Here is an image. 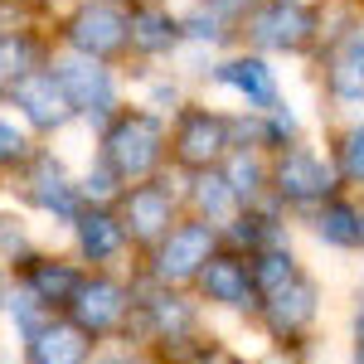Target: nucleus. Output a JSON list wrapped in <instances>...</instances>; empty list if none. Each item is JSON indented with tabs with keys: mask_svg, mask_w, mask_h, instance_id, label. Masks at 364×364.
<instances>
[{
	"mask_svg": "<svg viewBox=\"0 0 364 364\" xmlns=\"http://www.w3.org/2000/svg\"><path fill=\"white\" fill-rule=\"evenodd\" d=\"M92 161L107 166L127 185H146L170 170V117L151 112L141 102H127L122 112L92 136Z\"/></svg>",
	"mask_w": 364,
	"mask_h": 364,
	"instance_id": "2",
	"label": "nucleus"
},
{
	"mask_svg": "<svg viewBox=\"0 0 364 364\" xmlns=\"http://www.w3.org/2000/svg\"><path fill=\"white\" fill-rule=\"evenodd\" d=\"M117 219H122V228H127V238H132L136 257H141V252H151L170 228L185 219V190H180V175L166 170V175L146 180V185H127L122 199H117Z\"/></svg>",
	"mask_w": 364,
	"mask_h": 364,
	"instance_id": "13",
	"label": "nucleus"
},
{
	"mask_svg": "<svg viewBox=\"0 0 364 364\" xmlns=\"http://www.w3.org/2000/svg\"><path fill=\"white\" fill-rule=\"evenodd\" d=\"M34 151H39V141H34L25 127L15 122V117L0 107V180H10V175L25 166Z\"/></svg>",
	"mask_w": 364,
	"mask_h": 364,
	"instance_id": "31",
	"label": "nucleus"
},
{
	"mask_svg": "<svg viewBox=\"0 0 364 364\" xmlns=\"http://www.w3.org/2000/svg\"><path fill=\"white\" fill-rule=\"evenodd\" d=\"M180 190H185V214H195L204 224L224 228L233 224V214H238V199L228 190L224 170H199V175H180Z\"/></svg>",
	"mask_w": 364,
	"mask_h": 364,
	"instance_id": "24",
	"label": "nucleus"
},
{
	"mask_svg": "<svg viewBox=\"0 0 364 364\" xmlns=\"http://www.w3.org/2000/svg\"><path fill=\"white\" fill-rule=\"evenodd\" d=\"M39 248H44V243H39V233H34V224H29V214L0 204V267L15 272L29 252H39Z\"/></svg>",
	"mask_w": 364,
	"mask_h": 364,
	"instance_id": "30",
	"label": "nucleus"
},
{
	"mask_svg": "<svg viewBox=\"0 0 364 364\" xmlns=\"http://www.w3.org/2000/svg\"><path fill=\"white\" fill-rule=\"evenodd\" d=\"M350 10H355V15H364V0H350Z\"/></svg>",
	"mask_w": 364,
	"mask_h": 364,
	"instance_id": "39",
	"label": "nucleus"
},
{
	"mask_svg": "<svg viewBox=\"0 0 364 364\" xmlns=\"http://www.w3.org/2000/svg\"><path fill=\"white\" fill-rule=\"evenodd\" d=\"M248 272H252V287H257V296L267 301V296H277L282 287H291V282L311 272V262L301 257L296 248V238H287V243H272V248L252 252L248 257Z\"/></svg>",
	"mask_w": 364,
	"mask_h": 364,
	"instance_id": "25",
	"label": "nucleus"
},
{
	"mask_svg": "<svg viewBox=\"0 0 364 364\" xmlns=\"http://www.w3.org/2000/svg\"><path fill=\"white\" fill-rule=\"evenodd\" d=\"M78 190H83V204H97V209H117V199H122V180H117L107 166L87 161V170H78Z\"/></svg>",
	"mask_w": 364,
	"mask_h": 364,
	"instance_id": "32",
	"label": "nucleus"
},
{
	"mask_svg": "<svg viewBox=\"0 0 364 364\" xmlns=\"http://www.w3.org/2000/svg\"><path fill=\"white\" fill-rule=\"evenodd\" d=\"M44 321H54V311L49 306H39V296H29L20 282L10 277V287H5V301H0V326L10 331V340L15 345H25Z\"/></svg>",
	"mask_w": 364,
	"mask_h": 364,
	"instance_id": "29",
	"label": "nucleus"
},
{
	"mask_svg": "<svg viewBox=\"0 0 364 364\" xmlns=\"http://www.w3.org/2000/svg\"><path fill=\"white\" fill-rule=\"evenodd\" d=\"M185 54V25L180 10H170L166 0H132V44L127 63L136 68H161Z\"/></svg>",
	"mask_w": 364,
	"mask_h": 364,
	"instance_id": "19",
	"label": "nucleus"
},
{
	"mask_svg": "<svg viewBox=\"0 0 364 364\" xmlns=\"http://www.w3.org/2000/svg\"><path fill=\"white\" fill-rule=\"evenodd\" d=\"M209 87H219L228 97H238V112H272L287 102V87L272 58L252 54V49H228L204 68Z\"/></svg>",
	"mask_w": 364,
	"mask_h": 364,
	"instance_id": "14",
	"label": "nucleus"
},
{
	"mask_svg": "<svg viewBox=\"0 0 364 364\" xmlns=\"http://www.w3.org/2000/svg\"><path fill=\"white\" fill-rule=\"evenodd\" d=\"M92 355H97V345L68 316L44 321L25 345H15V364H87Z\"/></svg>",
	"mask_w": 364,
	"mask_h": 364,
	"instance_id": "21",
	"label": "nucleus"
},
{
	"mask_svg": "<svg viewBox=\"0 0 364 364\" xmlns=\"http://www.w3.org/2000/svg\"><path fill=\"white\" fill-rule=\"evenodd\" d=\"M97 350L102 345H132L136 326V272H87L73 306L63 311Z\"/></svg>",
	"mask_w": 364,
	"mask_h": 364,
	"instance_id": "8",
	"label": "nucleus"
},
{
	"mask_svg": "<svg viewBox=\"0 0 364 364\" xmlns=\"http://www.w3.org/2000/svg\"><path fill=\"white\" fill-rule=\"evenodd\" d=\"M5 190L20 199V209H25V214L44 219V224H54L58 233H68L73 219L87 209L83 190H78V170L68 166L54 146H39L25 166L5 180Z\"/></svg>",
	"mask_w": 364,
	"mask_h": 364,
	"instance_id": "4",
	"label": "nucleus"
},
{
	"mask_svg": "<svg viewBox=\"0 0 364 364\" xmlns=\"http://www.w3.org/2000/svg\"><path fill=\"white\" fill-rule=\"evenodd\" d=\"M199 331H209V311L195 301V291L156 287V282L136 277V326H132V345H141L151 360H161L175 345L195 340Z\"/></svg>",
	"mask_w": 364,
	"mask_h": 364,
	"instance_id": "6",
	"label": "nucleus"
},
{
	"mask_svg": "<svg viewBox=\"0 0 364 364\" xmlns=\"http://www.w3.org/2000/svg\"><path fill=\"white\" fill-rule=\"evenodd\" d=\"M5 287H10V272L0 267V301H5Z\"/></svg>",
	"mask_w": 364,
	"mask_h": 364,
	"instance_id": "38",
	"label": "nucleus"
},
{
	"mask_svg": "<svg viewBox=\"0 0 364 364\" xmlns=\"http://www.w3.org/2000/svg\"><path fill=\"white\" fill-rule=\"evenodd\" d=\"M136 83H141V107H151L161 117H175L190 102V83L180 68H136Z\"/></svg>",
	"mask_w": 364,
	"mask_h": 364,
	"instance_id": "28",
	"label": "nucleus"
},
{
	"mask_svg": "<svg viewBox=\"0 0 364 364\" xmlns=\"http://www.w3.org/2000/svg\"><path fill=\"white\" fill-rule=\"evenodd\" d=\"M316 78H321V97L340 107V112L360 117L364 107V15L350 10V0H331L326 5V39L311 54Z\"/></svg>",
	"mask_w": 364,
	"mask_h": 364,
	"instance_id": "3",
	"label": "nucleus"
},
{
	"mask_svg": "<svg viewBox=\"0 0 364 364\" xmlns=\"http://www.w3.org/2000/svg\"><path fill=\"white\" fill-rule=\"evenodd\" d=\"M326 306H331V291L326 277L311 267L291 287H282L277 296H267L257 316H252V331L262 340V350L282 364H311L321 350V326H326Z\"/></svg>",
	"mask_w": 364,
	"mask_h": 364,
	"instance_id": "1",
	"label": "nucleus"
},
{
	"mask_svg": "<svg viewBox=\"0 0 364 364\" xmlns=\"http://www.w3.org/2000/svg\"><path fill=\"white\" fill-rule=\"evenodd\" d=\"M219 170H224L238 209H252V204H267V199H272V156H267V151H257V146H233Z\"/></svg>",
	"mask_w": 364,
	"mask_h": 364,
	"instance_id": "23",
	"label": "nucleus"
},
{
	"mask_svg": "<svg viewBox=\"0 0 364 364\" xmlns=\"http://www.w3.org/2000/svg\"><path fill=\"white\" fill-rule=\"evenodd\" d=\"M195 291V301L209 311V321L214 316H224V321H243L252 326V316L262 306V296H257V287H252V272H248V257L233 248H219L209 257V267L199 272V282L190 287Z\"/></svg>",
	"mask_w": 364,
	"mask_h": 364,
	"instance_id": "16",
	"label": "nucleus"
},
{
	"mask_svg": "<svg viewBox=\"0 0 364 364\" xmlns=\"http://www.w3.org/2000/svg\"><path fill=\"white\" fill-rule=\"evenodd\" d=\"M233 112L209 107L190 97L180 112L170 117V170L175 175H199V170H219L233 151Z\"/></svg>",
	"mask_w": 364,
	"mask_h": 364,
	"instance_id": "12",
	"label": "nucleus"
},
{
	"mask_svg": "<svg viewBox=\"0 0 364 364\" xmlns=\"http://www.w3.org/2000/svg\"><path fill=\"white\" fill-rule=\"evenodd\" d=\"M326 39V10L291 5V0H262L243 20L238 49H252L262 58H311Z\"/></svg>",
	"mask_w": 364,
	"mask_h": 364,
	"instance_id": "9",
	"label": "nucleus"
},
{
	"mask_svg": "<svg viewBox=\"0 0 364 364\" xmlns=\"http://www.w3.org/2000/svg\"><path fill=\"white\" fill-rule=\"evenodd\" d=\"M63 238H68L63 248L73 252L87 272H136V248H132L127 228H122V219H117V209L87 204Z\"/></svg>",
	"mask_w": 364,
	"mask_h": 364,
	"instance_id": "17",
	"label": "nucleus"
},
{
	"mask_svg": "<svg viewBox=\"0 0 364 364\" xmlns=\"http://www.w3.org/2000/svg\"><path fill=\"white\" fill-rule=\"evenodd\" d=\"M345 364H364V340H345Z\"/></svg>",
	"mask_w": 364,
	"mask_h": 364,
	"instance_id": "35",
	"label": "nucleus"
},
{
	"mask_svg": "<svg viewBox=\"0 0 364 364\" xmlns=\"http://www.w3.org/2000/svg\"><path fill=\"white\" fill-rule=\"evenodd\" d=\"M219 248H224V233L214 224H204V219H195V214H185L156 248L136 257V277L156 282V287H180V291H190Z\"/></svg>",
	"mask_w": 364,
	"mask_h": 364,
	"instance_id": "10",
	"label": "nucleus"
},
{
	"mask_svg": "<svg viewBox=\"0 0 364 364\" xmlns=\"http://www.w3.org/2000/svg\"><path fill=\"white\" fill-rule=\"evenodd\" d=\"M127 44H132V0H73L54 20V49L63 54L122 68Z\"/></svg>",
	"mask_w": 364,
	"mask_h": 364,
	"instance_id": "5",
	"label": "nucleus"
},
{
	"mask_svg": "<svg viewBox=\"0 0 364 364\" xmlns=\"http://www.w3.org/2000/svg\"><path fill=\"white\" fill-rule=\"evenodd\" d=\"M54 58V39L39 29H10L0 34V87H10L15 78H25L34 68H44Z\"/></svg>",
	"mask_w": 364,
	"mask_h": 364,
	"instance_id": "26",
	"label": "nucleus"
},
{
	"mask_svg": "<svg viewBox=\"0 0 364 364\" xmlns=\"http://www.w3.org/2000/svg\"><path fill=\"white\" fill-rule=\"evenodd\" d=\"M291 5H311V10H326L331 0H291Z\"/></svg>",
	"mask_w": 364,
	"mask_h": 364,
	"instance_id": "37",
	"label": "nucleus"
},
{
	"mask_svg": "<svg viewBox=\"0 0 364 364\" xmlns=\"http://www.w3.org/2000/svg\"><path fill=\"white\" fill-rule=\"evenodd\" d=\"M87 364H156L141 345H102Z\"/></svg>",
	"mask_w": 364,
	"mask_h": 364,
	"instance_id": "33",
	"label": "nucleus"
},
{
	"mask_svg": "<svg viewBox=\"0 0 364 364\" xmlns=\"http://www.w3.org/2000/svg\"><path fill=\"white\" fill-rule=\"evenodd\" d=\"M0 107H15V122L34 141L63 136L68 127H78V117H73V107H68V97H63V87H58L49 63L25 73V78H15L10 87H0Z\"/></svg>",
	"mask_w": 364,
	"mask_h": 364,
	"instance_id": "15",
	"label": "nucleus"
},
{
	"mask_svg": "<svg viewBox=\"0 0 364 364\" xmlns=\"http://www.w3.org/2000/svg\"><path fill=\"white\" fill-rule=\"evenodd\" d=\"M224 233V248L243 252V257H252V252L272 248V243H287V238H296V224L282 214L277 204L267 199V204H252V209H238L233 214V224L219 228Z\"/></svg>",
	"mask_w": 364,
	"mask_h": 364,
	"instance_id": "22",
	"label": "nucleus"
},
{
	"mask_svg": "<svg viewBox=\"0 0 364 364\" xmlns=\"http://www.w3.org/2000/svg\"><path fill=\"white\" fill-rule=\"evenodd\" d=\"M233 364H282V360H272V355L262 350V355H233Z\"/></svg>",
	"mask_w": 364,
	"mask_h": 364,
	"instance_id": "36",
	"label": "nucleus"
},
{
	"mask_svg": "<svg viewBox=\"0 0 364 364\" xmlns=\"http://www.w3.org/2000/svg\"><path fill=\"white\" fill-rule=\"evenodd\" d=\"M10 277L20 282L29 296H39V306H49L54 316H63V311L73 306V296H78V287H83L87 267L68 248H49V243H44L39 252H29Z\"/></svg>",
	"mask_w": 364,
	"mask_h": 364,
	"instance_id": "18",
	"label": "nucleus"
},
{
	"mask_svg": "<svg viewBox=\"0 0 364 364\" xmlns=\"http://www.w3.org/2000/svg\"><path fill=\"white\" fill-rule=\"evenodd\" d=\"M49 68H54V78H58V87H63V97H68L73 117H78V127H87L92 136H97V132L127 107L122 68H112V63H97V58L54 49Z\"/></svg>",
	"mask_w": 364,
	"mask_h": 364,
	"instance_id": "11",
	"label": "nucleus"
},
{
	"mask_svg": "<svg viewBox=\"0 0 364 364\" xmlns=\"http://www.w3.org/2000/svg\"><path fill=\"white\" fill-rule=\"evenodd\" d=\"M301 233H306L316 248L360 262V252H364V195L340 190L336 199H326L306 224H301Z\"/></svg>",
	"mask_w": 364,
	"mask_h": 364,
	"instance_id": "20",
	"label": "nucleus"
},
{
	"mask_svg": "<svg viewBox=\"0 0 364 364\" xmlns=\"http://www.w3.org/2000/svg\"><path fill=\"white\" fill-rule=\"evenodd\" d=\"M336 195H340L336 166H331L326 146H316L311 136L272 156V204H277L296 228L306 224L326 199H336Z\"/></svg>",
	"mask_w": 364,
	"mask_h": 364,
	"instance_id": "7",
	"label": "nucleus"
},
{
	"mask_svg": "<svg viewBox=\"0 0 364 364\" xmlns=\"http://www.w3.org/2000/svg\"><path fill=\"white\" fill-rule=\"evenodd\" d=\"M345 340H364V287H355L350 311H345Z\"/></svg>",
	"mask_w": 364,
	"mask_h": 364,
	"instance_id": "34",
	"label": "nucleus"
},
{
	"mask_svg": "<svg viewBox=\"0 0 364 364\" xmlns=\"http://www.w3.org/2000/svg\"><path fill=\"white\" fill-rule=\"evenodd\" d=\"M326 156H331V166H336L340 190L364 195V117L340 122L336 132H331V141H326Z\"/></svg>",
	"mask_w": 364,
	"mask_h": 364,
	"instance_id": "27",
	"label": "nucleus"
}]
</instances>
